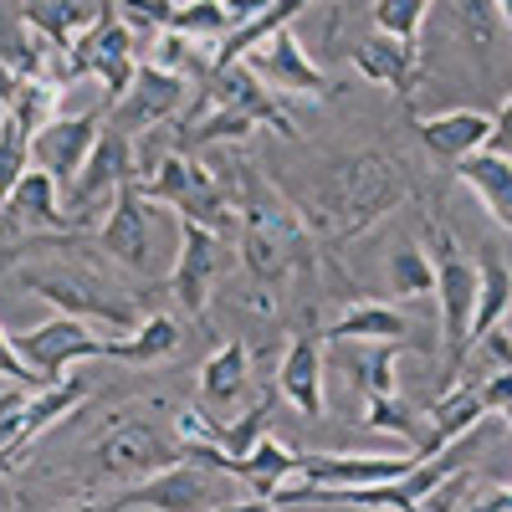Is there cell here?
<instances>
[{
	"label": "cell",
	"mask_w": 512,
	"mask_h": 512,
	"mask_svg": "<svg viewBox=\"0 0 512 512\" xmlns=\"http://www.w3.org/2000/svg\"><path fill=\"white\" fill-rule=\"evenodd\" d=\"M287 200L303 210V221L313 226L318 241L344 246L410 200V169L405 159L384 154V149L333 154L313 164V175L303 185H292Z\"/></svg>",
	"instance_id": "6da1fadb"
},
{
	"label": "cell",
	"mask_w": 512,
	"mask_h": 512,
	"mask_svg": "<svg viewBox=\"0 0 512 512\" xmlns=\"http://www.w3.org/2000/svg\"><path fill=\"white\" fill-rule=\"evenodd\" d=\"M236 216H241V231H236V246H241V267L256 287L267 292H282L292 282L297 267H308V251H313V226L303 221L277 185H267L246 159H236Z\"/></svg>",
	"instance_id": "7a4b0ae2"
},
{
	"label": "cell",
	"mask_w": 512,
	"mask_h": 512,
	"mask_svg": "<svg viewBox=\"0 0 512 512\" xmlns=\"http://www.w3.org/2000/svg\"><path fill=\"white\" fill-rule=\"evenodd\" d=\"M420 241L436 262V308H441V344H446V364H441V390L461 379L466 354H472V318H477V262L456 246L451 226L436 216H420Z\"/></svg>",
	"instance_id": "3957f363"
},
{
	"label": "cell",
	"mask_w": 512,
	"mask_h": 512,
	"mask_svg": "<svg viewBox=\"0 0 512 512\" xmlns=\"http://www.w3.org/2000/svg\"><path fill=\"white\" fill-rule=\"evenodd\" d=\"M144 195L154 205H169L180 221H200L210 231H221L226 241H236L241 216H236V200L221 185V175H210L200 159H190L185 149H164L149 169V180H139Z\"/></svg>",
	"instance_id": "277c9868"
},
{
	"label": "cell",
	"mask_w": 512,
	"mask_h": 512,
	"mask_svg": "<svg viewBox=\"0 0 512 512\" xmlns=\"http://www.w3.org/2000/svg\"><path fill=\"white\" fill-rule=\"evenodd\" d=\"M246 497L241 477L221 472V466H205V461H175V466H164V472L144 477V482H128L123 492H113L103 507L113 512H190V507H236Z\"/></svg>",
	"instance_id": "5b68a950"
},
{
	"label": "cell",
	"mask_w": 512,
	"mask_h": 512,
	"mask_svg": "<svg viewBox=\"0 0 512 512\" xmlns=\"http://www.w3.org/2000/svg\"><path fill=\"white\" fill-rule=\"evenodd\" d=\"M93 461H98V472L108 482H144L154 472H164V466H175L185 461V446L180 436H164L154 420H139V415H113L98 441H93Z\"/></svg>",
	"instance_id": "8992f818"
},
{
	"label": "cell",
	"mask_w": 512,
	"mask_h": 512,
	"mask_svg": "<svg viewBox=\"0 0 512 512\" xmlns=\"http://www.w3.org/2000/svg\"><path fill=\"white\" fill-rule=\"evenodd\" d=\"M139 180V149H134V134L123 123H103V134L93 144V154L82 159V169L72 175V185H62V200L72 210L77 226H88L93 216H103L108 200L118 195V185Z\"/></svg>",
	"instance_id": "52a82bcc"
},
{
	"label": "cell",
	"mask_w": 512,
	"mask_h": 512,
	"mask_svg": "<svg viewBox=\"0 0 512 512\" xmlns=\"http://www.w3.org/2000/svg\"><path fill=\"white\" fill-rule=\"evenodd\" d=\"M16 282L26 287V292H36V297H47L52 308H62V313H77V318H93V323H108V328H118V333H128L139 323V308H134V297L128 292H118V287H108L103 277H93V272H16Z\"/></svg>",
	"instance_id": "ba28073f"
},
{
	"label": "cell",
	"mask_w": 512,
	"mask_h": 512,
	"mask_svg": "<svg viewBox=\"0 0 512 512\" xmlns=\"http://www.w3.org/2000/svg\"><path fill=\"white\" fill-rule=\"evenodd\" d=\"M93 246L108 256L113 267H128L139 277L154 272V200L144 195L139 180L118 185V195L108 200L103 221L93 231Z\"/></svg>",
	"instance_id": "9c48e42d"
},
{
	"label": "cell",
	"mask_w": 512,
	"mask_h": 512,
	"mask_svg": "<svg viewBox=\"0 0 512 512\" xmlns=\"http://www.w3.org/2000/svg\"><path fill=\"white\" fill-rule=\"evenodd\" d=\"M241 62H246L256 77H262L272 93H282V98H323V93H333L328 72L308 57V47L297 41L292 21L277 26V31H267Z\"/></svg>",
	"instance_id": "30bf717a"
},
{
	"label": "cell",
	"mask_w": 512,
	"mask_h": 512,
	"mask_svg": "<svg viewBox=\"0 0 512 512\" xmlns=\"http://www.w3.org/2000/svg\"><path fill=\"white\" fill-rule=\"evenodd\" d=\"M16 349H21V359L41 374V384H52V379H62V374H67L72 364H82V359H103V354H108V338H98V333L88 328V318L57 313V318H47V323H36L31 333H21Z\"/></svg>",
	"instance_id": "8fae6325"
},
{
	"label": "cell",
	"mask_w": 512,
	"mask_h": 512,
	"mask_svg": "<svg viewBox=\"0 0 512 512\" xmlns=\"http://www.w3.org/2000/svg\"><path fill=\"white\" fill-rule=\"evenodd\" d=\"M221 251H226L221 231H210L200 221H180V251H175V267H169L164 287L195 323H205L210 313V282L221 272Z\"/></svg>",
	"instance_id": "7c38bea8"
},
{
	"label": "cell",
	"mask_w": 512,
	"mask_h": 512,
	"mask_svg": "<svg viewBox=\"0 0 512 512\" xmlns=\"http://www.w3.org/2000/svg\"><path fill=\"white\" fill-rule=\"evenodd\" d=\"M190 77L169 72V67H154V62H139L134 82H128V93L113 103V123H123L128 134H149V128H169L185 103H190Z\"/></svg>",
	"instance_id": "4fadbf2b"
},
{
	"label": "cell",
	"mask_w": 512,
	"mask_h": 512,
	"mask_svg": "<svg viewBox=\"0 0 512 512\" xmlns=\"http://www.w3.org/2000/svg\"><path fill=\"white\" fill-rule=\"evenodd\" d=\"M103 134V108L88 113H57L31 134V164H41L47 175H57V185H72V175L82 169V159L93 154Z\"/></svg>",
	"instance_id": "5bb4252c"
},
{
	"label": "cell",
	"mask_w": 512,
	"mask_h": 512,
	"mask_svg": "<svg viewBox=\"0 0 512 512\" xmlns=\"http://www.w3.org/2000/svg\"><path fill=\"white\" fill-rule=\"evenodd\" d=\"M410 466H415V451H405V456H303L297 477L318 487L323 502H338L344 492H359L374 482H400Z\"/></svg>",
	"instance_id": "9a60e30c"
},
{
	"label": "cell",
	"mask_w": 512,
	"mask_h": 512,
	"mask_svg": "<svg viewBox=\"0 0 512 512\" xmlns=\"http://www.w3.org/2000/svg\"><path fill=\"white\" fill-rule=\"evenodd\" d=\"M349 62L364 82H379V88H390L400 103L415 98V82H420V52L410 36H395V31H369L349 47Z\"/></svg>",
	"instance_id": "2e32d148"
},
{
	"label": "cell",
	"mask_w": 512,
	"mask_h": 512,
	"mask_svg": "<svg viewBox=\"0 0 512 512\" xmlns=\"http://www.w3.org/2000/svg\"><path fill=\"white\" fill-rule=\"evenodd\" d=\"M0 221H6V226H16L21 236L82 231V226L72 221L67 200H62V185H57V175H47L41 164H31V169H26V180L16 185V195H11L6 205H0Z\"/></svg>",
	"instance_id": "e0dca14e"
},
{
	"label": "cell",
	"mask_w": 512,
	"mask_h": 512,
	"mask_svg": "<svg viewBox=\"0 0 512 512\" xmlns=\"http://www.w3.org/2000/svg\"><path fill=\"white\" fill-rule=\"evenodd\" d=\"M205 88H210V98H216V103H226V108L246 113L256 128H277L282 139H292V134H297L292 118L277 108V93H272L267 82L256 77L246 62H231V67H221V72H210V77H205Z\"/></svg>",
	"instance_id": "ac0fdd59"
},
{
	"label": "cell",
	"mask_w": 512,
	"mask_h": 512,
	"mask_svg": "<svg viewBox=\"0 0 512 512\" xmlns=\"http://www.w3.org/2000/svg\"><path fill=\"white\" fill-rule=\"evenodd\" d=\"M277 395L303 415V420H323L328 400H323V344L318 333H297L282 364H277Z\"/></svg>",
	"instance_id": "d6986e66"
},
{
	"label": "cell",
	"mask_w": 512,
	"mask_h": 512,
	"mask_svg": "<svg viewBox=\"0 0 512 512\" xmlns=\"http://www.w3.org/2000/svg\"><path fill=\"white\" fill-rule=\"evenodd\" d=\"M492 128H497V113H482V108H451V113H436V118H415L420 144L436 159H451V164L477 154L482 144H492Z\"/></svg>",
	"instance_id": "ffe728a7"
},
{
	"label": "cell",
	"mask_w": 512,
	"mask_h": 512,
	"mask_svg": "<svg viewBox=\"0 0 512 512\" xmlns=\"http://www.w3.org/2000/svg\"><path fill=\"white\" fill-rule=\"evenodd\" d=\"M456 180L487 205V216H492L502 231H512V159H507L502 149L482 144L477 154L456 159Z\"/></svg>",
	"instance_id": "44dd1931"
},
{
	"label": "cell",
	"mask_w": 512,
	"mask_h": 512,
	"mask_svg": "<svg viewBox=\"0 0 512 512\" xmlns=\"http://www.w3.org/2000/svg\"><path fill=\"white\" fill-rule=\"evenodd\" d=\"M405 349H431V344H420V338H410V344H354V338H333V359L354 374L359 395H400L395 359Z\"/></svg>",
	"instance_id": "7402d4cb"
},
{
	"label": "cell",
	"mask_w": 512,
	"mask_h": 512,
	"mask_svg": "<svg viewBox=\"0 0 512 512\" xmlns=\"http://www.w3.org/2000/svg\"><path fill=\"white\" fill-rule=\"evenodd\" d=\"M297 466H303V456H297L292 446H282V441L262 436L246 456H236V461H231V477H241V487H246L251 507H272V492H277L287 477H297Z\"/></svg>",
	"instance_id": "603a6c76"
},
{
	"label": "cell",
	"mask_w": 512,
	"mask_h": 512,
	"mask_svg": "<svg viewBox=\"0 0 512 512\" xmlns=\"http://www.w3.org/2000/svg\"><path fill=\"white\" fill-rule=\"evenodd\" d=\"M477 272H482V282H477L472 349L482 344L492 328H502V323L512 318V267H507V256H502L497 241H482V251H477ZM466 359H472V354H466Z\"/></svg>",
	"instance_id": "cb8c5ba5"
},
{
	"label": "cell",
	"mask_w": 512,
	"mask_h": 512,
	"mask_svg": "<svg viewBox=\"0 0 512 512\" xmlns=\"http://www.w3.org/2000/svg\"><path fill=\"white\" fill-rule=\"evenodd\" d=\"M103 6H108V0H26L21 16H26V26L47 41L52 52H67L72 41L103 16Z\"/></svg>",
	"instance_id": "d4e9b609"
},
{
	"label": "cell",
	"mask_w": 512,
	"mask_h": 512,
	"mask_svg": "<svg viewBox=\"0 0 512 512\" xmlns=\"http://www.w3.org/2000/svg\"><path fill=\"white\" fill-rule=\"evenodd\" d=\"M180 323L169 318V313H154V318H139L134 328H128V338H108V354L103 359H118V364H164V359H175L180 354Z\"/></svg>",
	"instance_id": "484cf974"
},
{
	"label": "cell",
	"mask_w": 512,
	"mask_h": 512,
	"mask_svg": "<svg viewBox=\"0 0 512 512\" xmlns=\"http://www.w3.org/2000/svg\"><path fill=\"white\" fill-rule=\"evenodd\" d=\"M328 338H354V344H410V323L390 303H354L333 318Z\"/></svg>",
	"instance_id": "4316f807"
},
{
	"label": "cell",
	"mask_w": 512,
	"mask_h": 512,
	"mask_svg": "<svg viewBox=\"0 0 512 512\" xmlns=\"http://www.w3.org/2000/svg\"><path fill=\"white\" fill-rule=\"evenodd\" d=\"M246 379H251V354L241 338H226V344L200 364V400L205 405H236L246 395Z\"/></svg>",
	"instance_id": "83f0119b"
},
{
	"label": "cell",
	"mask_w": 512,
	"mask_h": 512,
	"mask_svg": "<svg viewBox=\"0 0 512 512\" xmlns=\"http://www.w3.org/2000/svg\"><path fill=\"white\" fill-rule=\"evenodd\" d=\"M451 31H456V41L466 52L487 62L497 52V36H507L502 6L497 0H451Z\"/></svg>",
	"instance_id": "f1b7e54d"
},
{
	"label": "cell",
	"mask_w": 512,
	"mask_h": 512,
	"mask_svg": "<svg viewBox=\"0 0 512 512\" xmlns=\"http://www.w3.org/2000/svg\"><path fill=\"white\" fill-rule=\"evenodd\" d=\"M384 277H390V292L395 297H436V262L425 241H400L390 246V262H384Z\"/></svg>",
	"instance_id": "f546056e"
},
{
	"label": "cell",
	"mask_w": 512,
	"mask_h": 512,
	"mask_svg": "<svg viewBox=\"0 0 512 512\" xmlns=\"http://www.w3.org/2000/svg\"><path fill=\"white\" fill-rule=\"evenodd\" d=\"M364 425H369V431H384V436L405 441L410 451L425 441V425L400 405V395H364Z\"/></svg>",
	"instance_id": "4dcf8cb0"
},
{
	"label": "cell",
	"mask_w": 512,
	"mask_h": 512,
	"mask_svg": "<svg viewBox=\"0 0 512 512\" xmlns=\"http://www.w3.org/2000/svg\"><path fill=\"white\" fill-rule=\"evenodd\" d=\"M169 26L185 36H200V41H221L231 31V11H226V0H180Z\"/></svg>",
	"instance_id": "1f68e13d"
},
{
	"label": "cell",
	"mask_w": 512,
	"mask_h": 512,
	"mask_svg": "<svg viewBox=\"0 0 512 512\" xmlns=\"http://www.w3.org/2000/svg\"><path fill=\"white\" fill-rule=\"evenodd\" d=\"M436 11V0H374V26L379 31H395V36H420L425 16Z\"/></svg>",
	"instance_id": "d6a6232c"
},
{
	"label": "cell",
	"mask_w": 512,
	"mask_h": 512,
	"mask_svg": "<svg viewBox=\"0 0 512 512\" xmlns=\"http://www.w3.org/2000/svg\"><path fill=\"white\" fill-rule=\"evenodd\" d=\"M175 6H180V0H118L123 21L134 26V31H149V36L175 21Z\"/></svg>",
	"instance_id": "836d02e7"
},
{
	"label": "cell",
	"mask_w": 512,
	"mask_h": 512,
	"mask_svg": "<svg viewBox=\"0 0 512 512\" xmlns=\"http://www.w3.org/2000/svg\"><path fill=\"white\" fill-rule=\"evenodd\" d=\"M262 436H267V405H256V410H251V415H241L236 425H221V446H226L231 456H246Z\"/></svg>",
	"instance_id": "e575fe53"
},
{
	"label": "cell",
	"mask_w": 512,
	"mask_h": 512,
	"mask_svg": "<svg viewBox=\"0 0 512 512\" xmlns=\"http://www.w3.org/2000/svg\"><path fill=\"white\" fill-rule=\"evenodd\" d=\"M0 379H16V384H26V390H41V374L21 359V349H16V338L0 328Z\"/></svg>",
	"instance_id": "d590c367"
},
{
	"label": "cell",
	"mask_w": 512,
	"mask_h": 512,
	"mask_svg": "<svg viewBox=\"0 0 512 512\" xmlns=\"http://www.w3.org/2000/svg\"><path fill=\"white\" fill-rule=\"evenodd\" d=\"M267 6H272V0H226V11H231V31H241L246 21H256Z\"/></svg>",
	"instance_id": "8d00e7d4"
},
{
	"label": "cell",
	"mask_w": 512,
	"mask_h": 512,
	"mask_svg": "<svg viewBox=\"0 0 512 512\" xmlns=\"http://www.w3.org/2000/svg\"><path fill=\"white\" fill-rule=\"evenodd\" d=\"M492 134H507L512 139V93H507V103H502V113H497V128Z\"/></svg>",
	"instance_id": "74e56055"
},
{
	"label": "cell",
	"mask_w": 512,
	"mask_h": 512,
	"mask_svg": "<svg viewBox=\"0 0 512 512\" xmlns=\"http://www.w3.org/2000/svg\"><path fill=\"white\" fill-rule=\"evenodd\" d=\"M502 6V26H507V41H512V0H497Z\"/></svg>",
	"instance_id": "f35d334b"
}]
</instances>
